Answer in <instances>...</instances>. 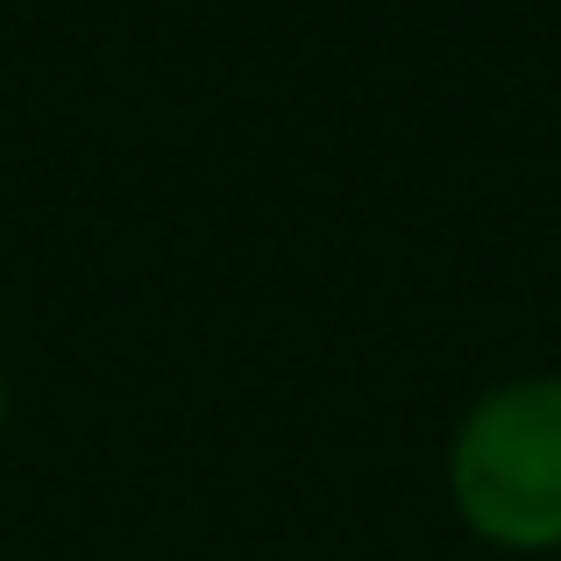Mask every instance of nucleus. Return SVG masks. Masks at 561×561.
I'll use <instances>...</instances> for the list:
<instances>
[{"instance_id": "nucleus-2", "label": "nucleus", "mask_w": 561, "mask_h": 561, "mask_svg": "<svg viewBox=\"0 0 561 561\" xmlns=\"http://www.w3.org/2000/svg\"><path fill=\"white\" fill-rule=\"evenodd\" d=\"M8 405H14V398H8V377H0V426H8Z\"/></svg>"}, {"instance_id": "nucleus-1", "label": "nucleus", "mask_w": 561, "mask_h": 561, "mask_svg": "<svg viewBox=\"0 0 561 561\" xmlns=\"http://www.w3.org/2000/svg\"><path fill=\"white\" fill-rule=\"evenodd\" d=\"M448 497L491 548H561V377H505L462 412L448 440Z\"/></svg>"}]
</instances>
